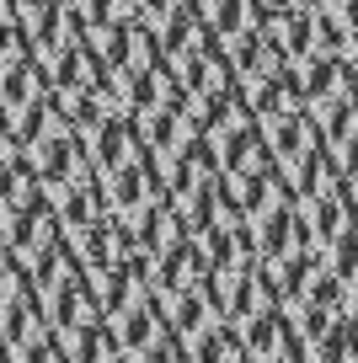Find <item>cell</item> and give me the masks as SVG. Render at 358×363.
<instances>
[{"label": "cell", "mask_w": 358, "mask_h": 363, "mask_svg": "<svg viewBox=\"0 0 358 363\" xmlns=\"http://www.w3.org/2000/svg\"><path fill=\"white\" fill-rule=\"evenodd\" d=\"M6 363H70V358H65V342L54 331H43V337L22 342V347H6Z\"/></svg>", "instance_id": "277c9868"}, {"label": "cell", "mask_w": 358, "mask_h": 363, "mask_svg": "<svg viewBox=\"0 0 358 363\" xmlns=\"http://www.w3.org/2000/svg\"><path fill=\"white\" fill-rule=\"evenodd\" d=\"M219 59L235 102L289 80L310 102L342 86L358 102V0H6V69H38L54 96L97 107L102 86Z\"/></svg>", "instance_id": "6da1fadb"}, {"label": "cell", "mask_w": 358, "mask_h": 363, "mask_svg": "<svg viewBox=\"0 0 358 363\" xmlns=\"http://www.w3.org/2000/svg\"><path fill=\"white\" fill-rule=\"evenodd\" d=\"M315 363H358V331L353 326H332L315 342Z\"/></svg>", "instance_id": "3957f363"}, {"label": "cell", "mask_w": 358, "mask_h": 363, "mask_svg": "<svg viewBox=\"0 0 358 363\" xmlns=\"http://www.w3.org/2000/svg\"><path fill=\"white\" fill-rule=\"evenodd\" d=\"M241 352H246V342L235 337L230 320H214L209 331L188 337V363H241Z\"/></svg>", "instance_id": "7a4b0ae2"}]
</instances>
